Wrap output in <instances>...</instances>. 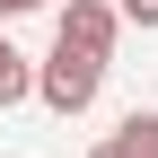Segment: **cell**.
Segmentation results:
<instances>
[{"mask_svg":"<svg viewBox=\"0 0 158 158\" xmlns=\"http://www.w3.org/2000/svg\"><path fill=\"white\" fill-rule=\"evenodd\" d=\"M35 9H62V0H0V27L9 18H35Z\"/></svg>","mask_w":158,"mask_h":158,"instance_id":"8992f818","label":"cell"},{"mask_svg":"<svg viewBox=\"0 0 158 158\" xmlns=\"http://www.w3.org/2000/svg\"><path fill=\"white\" fill-rule=\"evenodd\" d=\"M27 97H35V62L0 35V106H27Z\"/></svg>","mask_w":158,"mask_h":158,"instance_id":"3957f363","label":"cell"},{"mask_svg":"<svg viewBox=\"0 0 158 158\" xmlns=\"http://www.w3.org/2000/svg\"><path fill=\"white\" fill-rule=\"evenodd\" d=\"M88 158H114V141H97V149H88Z\"/></svg>","mask_w":158,"mask_h":158,"instance_id":"52a82bcc","label":"cell"},{"mask_svg":"<svg viewBox=\"0 0 158 158\" xmlns=\"http://www.w3.org/2000/svg\"><path fill=\"white\" fill-rule=\"evenodd\" d=\"M106 141H114V158H158V114H123Z\"/></svg>","mask_w":158,"mask_h":158,"instance_id":"277c9868","label":"cell"},{"mask_svg":"<svg viewBox=\"0 0 158 158\" xmlns=\"http://www.w3.org/2000/svg\"><path fill=\"white\" fill-rule=\"evenodd\" d=\"M53 44L114 62V44H123V18H114V0H62V9H53Z\"/></svg>","mask_w":158,"mask_h":158,"instance_id":"7a4b0ae2","label":"cell"},{"mask_svg":"<svg viewBox=\"0 0 158 158\" xmlns=\"http://www.w3.org/2000/svg\"><path fill=\"white\" fill-rule=\"evenodd\" d=\"M97 88H106V62H97V53H70V44H53L44 62H35V97H44L62 123L97 106Z\"/></svg>","mask_w":158,"mask_h":158,"instance_id":"6da1fadb","label":"cell"},{"mask_svg":"<svg viewBox=\"0 0 158 158\" xmlns=\"http://www.w3.org/2000/svg\"><path fill=\"white\" fill-rule=\"evenodd\" d=\"M114 18H123V27H141V35H158V0H114Z\"/></svg>","mask_w":158,"mask_h":158,"instance_id":"5b68a950","label":"cell"}]
</instances>
